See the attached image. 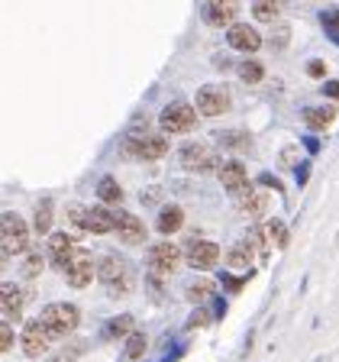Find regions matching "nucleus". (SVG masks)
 <instances>
[{
    "mask_svg": "<svg viewBox=\"0 0 339 362\" xmlns=\"http://www.w3.org/2000/svg\"><path fill=\"white\" fill-rule=\"evenodd\" d=\"M97 279L113 298H126V294L136 288L133 265H129L123 256H113V252H107V256L97 259Z\"/></svg>",
    "mask_w": 339,
    "mask_h": 362,
    "instance_id": "obj_1",
    "label": "nucleus"
},
{
    "mask_svg": "<svg viewBox=\"0 0 339 362\" xmlns=\"http://www.w3.org/2000/svg\"><path fill=\"white\" fill-rule=\"evenodd\" d=\"M42 327L45 333L52 339H65L71 337V333L78 330V324H81V310L75 308V304H68V301H55L49 304V308H42Z\"/></svg>",
    "mask_w": 339,
    "mask_h": 362,
    "instance_id": "obj_2",
    "label": "nucleus"
},
{
    "mask_svg": "<svg viewBox=\"0 0 339 362\" xmlns=\"http://www.w3.org/2000/svg\"><path fill=\"white\" fill-rule=\"evenodd\" d=\"M0 246H4V259H16L20 252H26L30 246V223L13 211H4V220H0Z\"/></svg>",
    "mask_w": 339,
    "mask_h": 362,
    "instance_id": "obj_3",
    "label": "nucleus"
},
{
    "mask_svg": "<svg viewBox=\"0 0 339 362\" xmlns=\"http://www.w3.org/2000/svg\"><path fill=\"white\" fill-rule=\"evenodd\" d=\"M123 149L129 152L133 158H143V162H155V158H165L168 156V139L158 133H136V129H129V139Z\"/></svg>",
    "mask_w": 339,
    "mask_h": 362,
    "instance_id": "obj_4",
    "label": "nucleus"
},
{
    "mask_svg": "<svg viewBox=\"0 0 339 362\" xmlns=\"http://www.w3.org/2000/svg\"><path fill=\"white\" fill-rule=\"evenodd\" d=\"M197 123V107L184 104V100H174V104H168L165 110L158 113V127H162V133H191Z\"/></svg>",
    "mask_w": 339,
    "mask_h": 362,
    "instance_id": "obj_5",
    "label": "nucleus"
},
{
    "mask_svg": "<svg viewBox=\"0 0 339 362\" xmlns=\"http://www.w3.org/2000/svg\"><path fill=\"white\" fill-rule=\"evenodd\" d=\"M61 272H65V279L71 288H88L94 281V275H97V262H94V256H90L88 249H78Z\"/></svg>",
    "mask_w": 339,
    "mask_h": 362,
    "instance_id": "obj_6",
    "label": "nucleus"
},
{
    "mask_svg": "<svg viewBox=\"0 0 339 362\" xmlns=\"http://www.w3.org/2000/svg\"><path fill=\"white\" fill-rule=\"evenodd\" d=\"M230 90L223 88V84H207V88L197 90V98H194V107L201 117H220V113L230 110Z\"/></svg>",
    "mask_w": 339,
    "mask_h": 362,
    "instance_id": "obj_7",
    "label": "nucleus"
},
{
    "mask_svg": "<svg viewBox=\"0 0 339 362\" xmlns=\"http://www.w3.org/2000/svg\"><path fill=\"white\" fill-rule=\"evenodd\" d=\"M178 158H181V165L188 168V172H210V168L217 165V156H213V149L207 143H188V146H181Z\"/></svg>",
    "mask_w": 339,
    "mask_h": 362,
    "instance_id": "obj_8",
    "label": "nucleus"
},
{
    "mask_svg": "<svg viewBox=\"0 0 339 362\" xmlns=\"http://www.w3.org/2000/svg\"><path fill=\"white\" fill-rule=\"evenodd\" d=\"M178 265H181V249L174 246V243H155V246L149 249V269L155 272V275L165 279Z\"/></svg>",
    "mask_w": 339,
    "mask_h": 362,
    "instance_id": "obj_9",
    "label": "nucleus"
},
{
    "mask_svg": "<svg viewBox=\"0 0 339 362\" xmlns=\"http://www.w3.org/2000/svg\"><path fill=\"white\" fill-rule=\"evenodd\" d=\"M217 175H220V185H223L230 194H242L246 188H252V185H249V172H246V165H242L239 158H226V162H220Z\"/></svg>",
    "mask_w": 339,
    "mask_h": 362,
    "instance_id": "obj_10",
    "label": "nucleus"
},
{
    "mask_svg": "<svg viewBox=\"0 0 339 362\" xmlns=\"http://www.w3.org/2000/svg\"><path fill=\"white\" fill-rule=\"evenodd\" d=\"M226 39H230L233 49H239V52H246V55H256L258 49H262V33H258L256 26H246V23L230 26V30H226Z\"/></svg>",
    "mask_w": 339,
    "mask_h": 362,
    "instance_id": "obj_11",
    "label": "nucleus"
},
{
    "mask_svg": "<svg viewBox=\"0 0 339 362\" xmlns=\"http://www.w3.org/2000/svg\"><path fill=\"white\" fill-rule=\"evenodd\" d=\"M184 259H188V265H194V269H213V265L220 262V246L210 240H194V243H188Z\"/></svg>",
    "mask_w": 339,
    "mask_h": 362,
    "instance_id": "obj_12",
    "label": "nucleus"
},
{
    "mask_svg": "<svg viewBox=\"0 0 339 362\" xmlns=\"http://www.w3.org/2000/svg\"><path fill=\"white\" fill-rule=\"evenodd\" d=\"M20 339H23V343H20V346H23V353H26V356H32V359H36V356H42L45 349H49V339H52V337L45 333L42 320H39V317H36V320H30V324L23 327V337H20Z\"/></svg>",
    "mask_w": 339,
    "mask_h": 362,
    "instance_id": "obj_13",
    "label": "nucleus"
},
{
    "mask_svg": "<svg viewBox=\"0 0 339 362\" xmlns=\"http://www.w3.org/2000/svg\"><path fill=\"white\" fill-rule=\"evenodd\" d=\"M236 16H239V4H233V0H210V4H203V20L210 26H236Z\"/></svg>",
    "mask_w": 339,
    "mask_h": 362,
    "instance_id": "obj_14",
    "label": "nucleus"
},
{
    "mask_svg": "<svg viewBox=\"0 0 339 362\" xmlns=\"http://www.w3.org/2000/svg\"><path fill=\"white\" fill-rule=\"evenodd\" d=\"M117 233H120V243L139 246V243L145 240V223L129 211H117Z\"/></svg>",
    "mask_w": 339,
    "mask_h": 362,
    "instance_id": "obj_15",
    "label": "nucleus"
},
{
    "mask_svg": "<svg viewBox=\"0 0 339 362\" xmlns=\"http://www.w3.org/2000/svg\"><path fill=\"white\" fill-rule=\"evenodd\" d=\"M117 230V211H110L107 204H97V207H88V226L84 233H94V236H104Z\"/></svg>",
    "mask_w": 339,
    "mask_h": 362,
    "instance_id": "obj_16",
    "label": "nucleus"
},
{
    "mask_svg": "<svg viewBox=\"0 0 339 362\" xmlns=\"http://www.w3.org/2000/svg\"><path fill=\"white\" fill-rule=\"evenodd\" d=\"M78 252V246H75V236L71 233H52L49 236V259H52L59 269H65L68 265V259Z\"/></svg>",
    "mask_w": 339,
    "mask_h": 362,
    "instance_id": "obj_17",
    "label": "nucleus"
},
{
    "mask_svg": "<svg viewBox=\"0 0 339 362\" xmlns=\"http://www.w3.org/2000/svg\"><path fill=\"white\" fill-rule=\"evenodd\" d=\"M23 308H26V291L23 288H16L13 281H4V288H0V310H4V317H20Z\"/></svg>",
    "mask_w": 339,
    "mask_h": 362,
    "instance_id": "obj_18",
    "label": "nucleus"
},
{
    "mask_svg": "<svg viewBox=\"0 0 339 362\" xmlns=\"http://www.w3.org/2000/svg\"><path fill=\"white\" fill-rule=\"evenodd\" d=\"M236 207H239V214H246V217H262V214L268 211V194L258 188H246L242 194H236Z\"/></svg>",
    "mask_w": 339,
    "mask_h": 362,
    "instance_id": "obj_19",
    "label": "nucleus"
},
{
    "mask_svg": "<svg viewBox=\"0 0 339 362\" xmlns=\"http://www.w3.org/2000/svg\"><path fill=\"white\" fill-rule=\"evenodd\" d=\"M181 223H184V211H181L178 204H172V207H162V214H158V233H178Z\"/></svg>",
    "mask_w": 339,
    "mask_h": 362,
    "instance_id": "obj_20",
    "label": "nucleus"
},
{
    "mask_svg": "<svg viewBox=\"0 0 339 362\" xmlns=\"http://www.w3.org/2000/svg\"><path fill=\"white\" fill-rule=\"evenodd\" d=\"M262 236L268 243V249H285L287 246V226L281 220H265Z\"/></svg>",
    "mask_w": 339,
    "mask_h": 362,
    "instance_id": "obj_21",
    "label": "nucleus"
},
{
    "mask_svg": "<svg viewBox=\"0 0 339 362\" xmlns=\"http://www.w3.org/2000/svg\"><path fill=\"white\" fill-rule=\"evenodd\" d=\"M333 117H336L333 107H307V110H304V123H307L310 129H326L333 123Z\"/></svg>",
    "mask_w": 339,
    "mask_h": 362,
    "instance_id": "obj_22",
    "label": "nucleus"
},
{
    "mask_svg": "<svg viewBox=\"0 0 339 362\" xmlns=\"http://www.w3.org/2000/svg\"><path fill=\"white\" fill-rule=\"evenodd\" d=\"M256 259V249H252V243L249 240H242V243H236L230 252H226V262L233 265V269H246L249 262Z\"/></svg>",
    "mask_w": 339,
    "mask_h": 362,
    "instance_id": "obj_23",
    "label": "nucleus"
},
{
    "mask_svg": "<svg viewBox=\"0 0 339 362\" xmlns=\"http://www.w3.org/2000/svg\"><path fill=\"white\" fill-rule=\"evenodd\" d=\"M123 337H133V317L129 314L113 317L110 324L104 327V339H123Z\"/></svg>",
    "mask_w": 339,
    "mask_h": 362,
    "instance_id": "obj_24",
    "label": "nucleus"
},
{
    "mask_svg": "<svg viewBox=\"0 0 339 362\" xmlns=\"http://www.w3.org/2000/svg\"><path fill=\"white\" fill-rule=\"evenodd\" d=\"M97 194L104 204H113V201H123V188L117 185V178H110V175H104L97 185Z\"/></svg>",
    "mask_w": 339,
    "mask_h": 362,
    "instance_id": "obj_25",
    "label": "nucleus"
},
{
    "mask_svg": "<svg viewBox=\"0 0 339 362\" xmlns=\"http://www.w3.org/2000/svg\"><path fill=\"white\" fill-rule=\"evenodd\" d=\"M65 220L71 230H78V233H84V226H88V207H81V204H68L65 207Z\"/></svg>",
    "mask_w": 339,
    "mask_h": 362,
    "instance_id": "obj_26",
    "label": "nucleus"
},
{
    "mask_svg": "<svg viewBox=\"0 0 339 362\" xmlns=\"http://www.w3.org/2000/svg\"><path fill=\"white\" fill-rule=\"evenodd\" d=\"M49 230H52V201H42L36 207V233H49Z\"/></svg>",
    "mask_w": 339,
    "mask_h": 362,
    "instance_id": "obj_27",
    "label": "nucleus"
},
{
    "mask_svg": "<svg viewBox=\"0 0 339 362\" xmlns=\"http://www.w3.org/2000/svg\"><path fill=\"white\" fill-rule=\"evenodd\" d=\"M262 75H265L262 65H258V62H252V59L239 65V78H242L246 84H258V81H262Z\"/></svg>",
    "mask_w": 339,
    "mask_h": 362,
    "instance_id": "obj_28",
    "label": "nucleus"
},
{
    "mask_svg": "<svg viewBox=\"0 0 339 362\" xmlns=\"http://www.w3.org/2000/svg\"><path fill=\"white\" fill-rule=\"evenodd\" d=\"M278 13H281V7L275 0H258L256 7H252V16H256V20H275Z\"/></svg>",
    "mask_w": 339,
    "mask_h": 362,
    "instance_id": "obj_29",
    "label": "nucleus"
},
{
    "mask_svg": "<svg viewBox=\"0 0 339 362\" xmlns=\"http://www.w3.org/2000/svg\"><path fill=\"white\" fill-rule=\"evenodd\" d=\"M145 343H149V339H145V333H133V337H129V343H126V356H129V359H139V356L145 353Z\"/></svg>",
    "mask_w": 339,
    "mask_h": 362,
    "instance_id": "obj_30",
    "label": "nucleus"
},
{
    "mask_svg": "<svg viewBox=\"0 0 339 362\" xmlns=\"http://www.w3.org/2000/svg\"><path fill=\"white\" fill-rule=\"evenodd\" d=\"M210 291H213L210 281H191V285H188V298H191V301H203Z\"/></svg>",
    "mask_w": 339,
    "mask_h": 362,
    "instance_id": "obj_31",
    "label": "nucleus"
},
{
    "mask_svg": "<svg viewBox=\"0 0 339 362\" xmlns=\"http://www.w3.org/2000/svg\"><path fill=\"white\" fill-rule=\"evenodd\" d=\"M45 269V259H42V252H32L30 259H26V265H23V272H26V275H30V279H36L39 272Z\"/></svg>",
    "mask_w": 339,
    "mask_h": 362,
    "instance_id": "obj_32",
    "label": "nucleus"
},
{
    "mask_svg": "<svg viewBox=\"0 0 339 362\" xmlns=\"http://www.w3.org/2000/svg\"><path fill=\"white\" fill-rule=\"evenodd\" d=\"M10 346H13V327H10V320H4V327H0V349L10 353Z\"/></svg>",
    "mask_w": 339,
    "mask_h": 362,
    "instance_id": "obj_33",
    "label": "nucleus"
}]
</instances>
